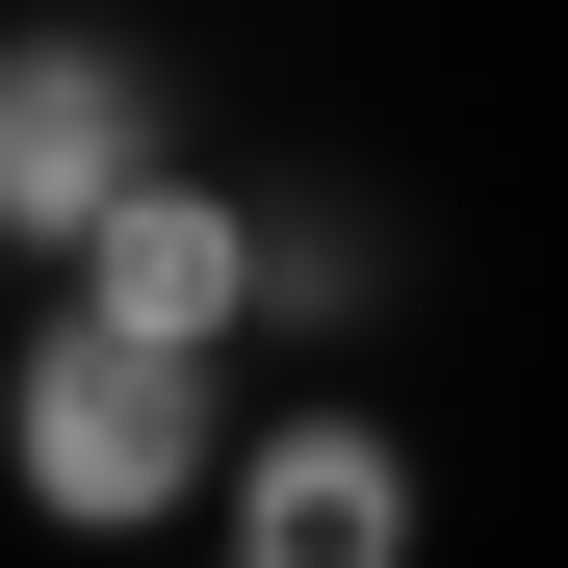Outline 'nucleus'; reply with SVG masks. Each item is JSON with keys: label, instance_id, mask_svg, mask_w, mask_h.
Returning a JSON list of instances; mask_svg holds the SVG:
<instances>
[{"label": "nucleus", "instance_id": "1", "mask_svg": "<svg viewBox=\"0 0 568 568\" xmlns=\"http://www.w3.org/2000/svg\"><path fill=\"white\" fill-rule=\"evenodd\" d=\"M207 388H181V362H130V336H27V362H0V491H27L52 542H130V517H181V491H207Z\"/></svg>", "mask_w": 568, "mask_h": 568}, {"label": "nucleus", "instance_id": "4", "mask_svg": "<svg viewBox=\"0 0 568 568\" xmlns=\"http://www.w3.org/2000/svg\"><path fill=\"white\" fill-rule=\"evenodd\" d=\"M207 517H233V568H414V439L388 414H258L207 465Z\"/></svg>", "mask_w": 568, "mask_h": 568}, {"label": "nucleus", "instance_id": "3", "mask_svg": "<svg viewBox=\"0 0 568 568\" xmlns=\"http://www.w3.org/2000/svg\"><path fill=\"white\" fill-rule=\"evenodd\" d=\"M130 181H155V78H130V52H78V27H27V52H0V233L78 258Z\"/></svg>", "mask_w": 568, "mask_h": 568}, {"label": "nucleus", "instance_id": "2", "mask_svg": "<svg viewBox=\"0 0 568 568\" xmlns=\"http://www.w3.org/2000/svg\"><path fill=\"white\" fill-rule=\"evenodd\" d=\"M52 311H78V336H130V362H181V388H207V362L258 336V207H233L207 155H155L130 207L78 233V284H52Z\"/></svg>", "mask_w": 568, "mask_h": 568}]
</instances>
